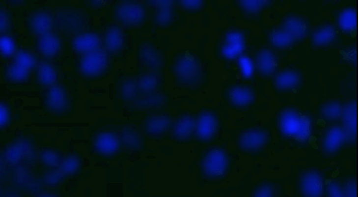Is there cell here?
I'll return each instance as SVG.
<instances>
[{
    "mask_svg": "<svg viewBox=\"0 0 358 197\" xmlns=\"http://www.w3.org/2000/svg\"><path fill=\"white\" fill-rule=\"evenodd\" d=\"M175 72L181 82L191 85L200 80L202 67L195 57L185 56L176 62Z\"/></svg>",
    "mask_w": 358,
    "mask_h": 197,
    "instance_id": "1",
    "label": "cell"
},
{
    "mask_svg": "<svg viewBox=\"0 0 358 197\" xmlns=\"http://www.w3.org/2000/svg\"><path fill=\"white\" fill-rule=\"evenodd\" d=\"M227 166V160L225 152L219 149L209 152L204 162V170L210 176H220L224 174Z\"/></svg>",
    "mask_w": 358,
    "mask_h": 197,
    "instance_id": "2",
    "label": "cell"
},
{
    "mask_svg": "<svg viewBox=\"0 0 358 197\" xmlns=\"http://www.w3.org/2000/svg\"><path fill=\"white\" fill-rule=\"evenodd\" d=\"M107 63V57L105 53L102 51H92L82 59L81 69L87 75H97L105 69Z\"/></svg>",
    "mask_w": 358,
    "mask_h": 197,
    "instance_id": "3",
    "label": "cell"
},
{
    "mask_svg": "<svg viewBox=\"0 0 358 197\" xmlns=\"http://www.w3.org/2000/svg\"><path fill=\"white\" fill-rule=\"evenodd\" d=\"M117 15L122 22L135 25L143 21L145 12L140 5L134 3H124L118 7Z\"/></svg>",
    "mask_w": 358,
    "mask_h": 197,
    "instance_id": "4",
    "label": "cell"
},
{
    "mask_svg": "<svg viewBox=\"0 0 358 197\" xmlns=\"http://www.w3.org/2000/svg\"><path fill=\"white\" fill-rule=\"evenodd\" d=\"M302 189L303 195L306 197H321L324 189L321 175L317 172H308L303 175Z\"/></svg>",
    "mask_w": 358,
    "mask_h": 197,
    "instance_id": "5",
    "label": "cell"
},
{
    "mask_svg": "<svg viewBox=\"0 0 358 197\" xmlns=\"http://www.w3.org/2000/svg\"><path fill=\"white\" fill-rule=\"evenodd\" d=\"M268 136L261 130H250L245 132L240 138V145L246 150H256L267 143Z\"/></svg>",
    "mask_w": 358,
    "mask_h": 197,
    "instance_id": "6",
    "label": "cell"
},
{
    "mask_svg": "<svg viewBox=\"0 0 358 197\" xmlns=\"http://www.w3.org/2000/svg\"><path fill=\"white\" fill-rule=\"evenodd\" d=\"M244 49V36L238 31H231L227 36V44L222 49V54L227 58H234Z\"/></svg>",
    "mask_w": 358,
    "mask_h": 197,
    "instance_id": "7",
    "label": "cell"
},
{
    "mask_svg": "<svg viewBox=\"0 0 358 197\" xmlns=\"http://www.w3.org/2000/svg\"><path fill=\"white\" fill-rule=\"evenodd\" d=\"M217 128L216 117L211 113H204L200 117L197 124V135L201 139L207 140L215 134Z\"/></svg>",
    "mask_w": 358,
    "mask_h": 197,
    "instance_id": "8",
    "label": "cell"
},
{
    "mask_svg": "<svg viewBox=\"0 0 358 197\" xmlns=\"http://www.w3.org/2000/svg\"><path fill=\"white\" fill-rule=\"evenodd\" d=\"M257 65L260 72L265 75L273 74L276 67L275 55L269 50H263L257 57Z\"/></svg>",
    "mask_w": 358,
    "mask_h": 197,
    "instance_id": "9",
    "label": "cell"
},
{
    "mask_svg": "<svg viewBox=\"0 0 358 197\" xmlns=\"http://www.w3.org/2000/svg\"><path fill=\"white\" fill-rule=\"evenodd\" d=\"M356 104L351 103L346 107L344 112V121L346 137L351 140H354L357 130L356 120Z\"/></svg>",
    "mask_w": 358,
    "mask_h": 197,
    "instance_id": "10",
    "label": "cell"
},
{
    "mask_svg": "<svg viewBox=\"0 0 358 197\" xmlns=\"http://www.w3.org/2000/svg\"><path fill=\"white\" fill-rule=\"evenodd\" d=\"M300 117L293 111H286L282 114L280 126L282 130L287 135H296L300 125Z\"/></svg>",
    "mask_w": 358,
    "mask_h": 197,
    "instance_id": "11",
    "label": "cell"
},
{
    "mask_svg": "<svg viewBox=\"0 0 358 197\" xmlns=\"http://www.w3.org/2000/svg\"><path fill=\"white\" fill-rule=\"evenodd\" d=\"M99 44L98 36L92 33L78 36L74 42V48L79 52H92L98 47Z\"/></svg>",
    "mask_w": 358,
    "mask_h": 197,
    "instance_id": "12",
    "label": "cell"
},
{
    "mask_svg": "<svg viewBox=\"0 0 358 197\" xmlns=\"http://www.w3.org/2000/svg\"><path fill=\"white\" fill-rule=\"evenodd\" d=\"M230 97L233 104L239 107H244L251 104L255 96L253 91L246 87H235L230 92Z\"/></svg>",
    "mask_w": 358,
    "mask_h": 197,
    "instance_id": "13",
    "label": "cell"
},
{
    "mask_svg": "<svg viewBox=\"0 0 358 197\" xmlns=\"http://www.w3.org/2000/svg\"><path fill=\"white\" fill-rule=\"evenodd\" d=\"M346 133L339 127H334L327 134L325 139V148L327 151L334 152L339 148L344 142Z\"/></svg>",
    "mask_w": 358,
    "mask_h": 197,
    "instance_id": "14",
    "label": "cell"
},
{
    "mask_svg": "<svg viewBox=\"0 0 358 197\" xmlns=\"http://www.w3.org/2000/svg\"><path fill=\"white\" fill-rule=\"evenodd\" d=\"M285 30L295 39H302L307 33L306 24L298 18L290 17L287 18L284 24Z\"/></svg>",
    "mask_w": 358,
    "mask_h": 197,
    "instance_id": "15",
    "label": "cell"
},
{
    "mask_svg": "<svg viewBox=\"0 0 358 197\" xmlns=\"http://www.w3.org/2000/svg\"><path fill=\"white\" fill-rule=\"evenodd\" d=\"M196 126L197 125L192 117L188 115L182 117L175 125L174 135L180 139L189 138L192 135Z\"/></svg>",
    "mask_w": 358,
    "mask_h": 197,
    "instance_id": "16",
    "label": "cell"
},
{
    "mask_svg": "<svg viewBox=\"0 0 358 197\" xmlns=\"http://www.w3.org/2000/svg\"><path fill=\"white\" fill-rule=\"evenodd\" d=\"M60 41L52 34H46L42 36L39 41V48L43 54L48 57L55 56L60 49Z\"/></svg>",
    "mask_w": 358,
    "mask_h": 197,
    "instance_id": "17",
    "label": "cell"
},
{
    "mask_svg": "<svg viewBox=\"0 0 358 197\" xmlns=\"http://www.w3.org/2000/svg\"><path fill=\"white\" fill-rule=\"evenodd\" d=\"M47 104L53 110L57 112L63 110L67 105V101L63 90L58 87H54L51 88L48 94Z\"/></svg>",
    "mask_w": 358,
    "mask_h": 197,
    "instance_id": "18",
    "label": "cell"
},
{
    "mask_svg": "<svg viewBox=\"0 0 358 197\" xmlns=\"http://www.w3.org/2000/svg\"><path fill=\"white\" fill-rule=\"evenodd\" d=\"M96 146L99 151L105 154H111L116 151L118 142L114 136L110 134H102L97 139Z\"/></svg>",
    "mask_w": 358,
    "mask_h": 197,
    "instance_id": "19",
    "label": "cell"
},
{
    "mask_svg": "<svg viewBox=\"0 0 358 197\" xmlns=\"http://www.w3.org/2000/svg\"><path fill=\"white\" fill-rule=\"evenodd\" d=\"M52 25V20L49 15L45 13L36 14L32 19L33 29L37 34L45 35L49 34Z\"/></svg>",
    "mask_w": 358,
    "mask_h": 197,
    "instance_id": "20",
    "label": "cell"
},
{
    "mask_svg": "<svg viewBox=\"0 0 358 197\" xmlns=\"http://www.w3.org/2000/svg\"><path fill=\"white\" fill-rule=\"evenodd\" d=\"M171 120L166 116L152 117L146 123V130L152 135H160L167 130Z\"/></svg>",
    "mask_w": 358,
    "mask_h": 197,
    "instance_id": "21",
    "label": "cell"
},
{
    "mask_svg": "<svg viewBox=\"0 0 358 197\" xmlns=\"http://www.w3.org/2000/svg\"><path fill=\"white\" fill-rule=\"evenodd\" d=\"M300 82V76L296 72L287 71L280 74L275 79L277 87L280 89H290L295 87Z\"/></svg>",
    "mask_w": 358,
    "mask_h": 197,
    "instance_id": "22",
    "label": "cell"
},
{
    "mask_svg": "<svg viewBox=\"0 0 358 197\" xmlns=\"http://www.w3.org/2000/svg\"><path fill=\"white\" fill-rule=\"evenodd\" d=\"M141 57L149 67L157 68L162 64L161 56L152 46H143L141 51Z\"/></svg>",
    "mask_w": 358,
    "mask_h": 197,
    "instance_id": "23",
    "label": "cell"
},
{
    "mask_svg": "<svg viewBox=\"0 0 358 197\" xmlns=\"http://www.w3.org/2000/svg\"><path fill=\"white\" fill-rule=\"evenodd\" d=\"M123 39L119 28H112L107 36V44L111 51H118L123 46Z\"/></svg>",
    "mask_w": 358,
    "mask_h": 197,
    "instance_id": "24",
    "label": "cell"
},
{
    "mask_svg": "<svg viewBox=\"0 0 358 197\" xmlns=\"http://www.w3.org/2000/svg\"><path fill=\"white\" fill-rule=\"evenodd\" d=\"M357 24V16L354 10H346L339 18L340 27L346 31L354 29Z\"/></svg>",
    "mask_w": 358,
    "mask_h": 197,
    "instance_id": "25",
    "label": "cell"
},
{
    "mask_svg": "<svg viewBox=\"0 0 358 197\" xmlns=\"http://www.w3.org/2000/svg\"><path fill=\"white\" fill-rule=\"evenodd\" d=\"M293 41H294V38L285 29L275 31V32L272 33V42L276 47H287L292 44Z\"/></svg>",
    "mask_w": 358,
    "mask_h": 197,
    "instance_id": "26",
    "label": "cell"
},
{
    "mask_svg": "<svg viewBox=\"0 0 358 197\" xmlns=\"http://www.w3.org/2000/svg\"><path fill=\"white\" fill-rule=\"evenodd\" d=\"M334 36H335V31L334 28L330 26H327L317 31L313 39L315 43L318 45H324L332 41Z\"/></svg>",
    "mask_w": 358,
    "mask_h": 197,
    "instance_id": "27",
    "label": "cell"
},
{
    "mask_svg": "<svg viewBox=\"0 0 358 197\" xmlns=\"http://www.w3.org/2000/svg\"><path fill=\"white\" fill-rule=\"evenodd\" d=\"M29 146L26 142L21 141L11 147L7 151L8 159L11 162H16L24 154L29 153Z\"/></svg>",
    "mask_w": 358,
    "mask_h": 197,
    "instance_id": "28",
    "label": "cell"
},
{
    "mask_svg": "<svg viewBox=\"0 0 358 197\" xmlns=\"http://www.w3.org/2000/svg\"><path fill=\"white\" fill-rule=\"evenodd\" d=\"M39 79L44 85H52L56 80L55 72L51 65L44 63L39 69Z\"/></svg>",
    "mask_w": 358,
    "mask_h": 197,
    "instance_id": "29",
    "label": "cell"
},
{
    "mask_svg": "<svg viewBox=\"0 0 358 197\" xmlns=\"http://www.w3.org/2000/svg\"><path fill=\"white\" fill-rule=\"evenodd\" d=\"M311 135V122L307 117H300V125L296 137L301 141L307 140Z\"/></svg>",
    "mask_w": 358,
    "mask_h": 197,
    "instance_id": "30",
    "label": "cell"
},
{
    "mask_svg": "<svg viewBox=\"0 0 358 197\" xmlns=\"http://www.w3.org/2000/svg\"><path fill=\"white\" fill-rule=\"evenodd\" d=\"M8 76L13 81H21L25 80L28 76V69L16 64L11 66L8 71Z\"/></svg>",
    "mask_w": 358,
    "mask_h": 197,
    "instance_id": "31",
    "label": "cell"
},
{
    "mask_svg": "<svg viewBox=\"0 0 358 197\" xmlns=\"http://www.w3.org/2000/svg\"><path fill=\"white\" fill-rule=\"evenodd\" d=\"M158 82V78L150 74L141 78L139 81V87L144 92H150L156 88Z\"/></svg>",
    "mask_w": 358,
    "mask_h": 197,
    "instance_id": "32",
    "label": "cell"
},
{
    "mask_svg": "<svg viewBox=\"0 0 358 197\" xmlns=\"http://www.w3.org/2000/svg\"><path fill=\"white\" fill-rule=\"evenodd\" d=\"M269 1H241V6L250 13H256L268 4Z\"/></svg>",
    "mask_w": 358,
    "mask_h": 197,
    "instance_id": "33",
    "label": "cell"
},
{
    "mask_svg": "<svg viewBox=\"0 0 358 197\" xmlns=\"http://www.w3.org/2000/svg\"><path fill=\"white\" fill-rule=\"evenodd\" d=\"M16 61V64L28 69L32 67L35 64V60L33 58L32 56L24 51H19L18 53Z\"/></svg>",
    "mask_w": 358,
    "mask_h": 197,
    "instance_id": "34",
    "label": "cell"
},
{
    "mask_svg": "<svg viewBox=\"0 0 358 197\" xmlns=\"http://www.w3.org/2000/svg\"><path fill=\"white\" fill-rule=\"evenodd\" d=\"M323 112L327 118L335 119L341 115V109L337 103H331L323 108Z\"/></svg>",
    "mask_w": 358,
    "mask_h": 197,
    "instance_id": "35",
    "label": "cell"
},
{
    "mask_svg": "<svg viewBox=\"0 0 358 197\" xmlns=\"http://www.w3.org/2000/svg\"><path fill=\"white\" fill-rule=\"evenodd\" d=\"M137 93V86L133 81H126L122 87V95L125 99H132Z\"/></svg>",
    "mask_w": 358,
    "mask_h": 197,
    "instance_id": "36",
    "label": "cell"
},
{
    "mask_svg": "<svg viewBox=\"0 0 358 197\" xmlns=\"http://www.w3.org/2000/svg\"><path fill=\"white\" fill-rule=\"evenodd\" d=\"M173 17V13L171 7L161 8L157 15V21L162 26H165L171 22Z\"/></svg>",
    "mask_w": 358,
    "mask_h": 197,
    "instance_id": "37",
    "label": "cell"
},
{
    "mask_svg": "<svg viewBox=\"0 0 358 197\" xmlns=\"http://www.w3.org/2000/svg\"><path fill=\"white\" fill-rule=\"evenodd\" d=\"M163 101H164V98L163 96L155 94V95L149 96V97L141 99L138 103L141 107H151L161 105V104H163Z\"/></svg>",
    "mask_w": 358,
    "mask_h": 197,
    "instance_id": "38",
    "label": "cell"
},
{
    "mask_svg": "<svg viewBox=\"0 0 358 197\" xmlns=\"http://www.w3.org/2000/svg\"><path fill=\"white\" fill-rule=\"evenodd\" d=\"M125 143L132 148H137L139 145L140 139L138 135L132 130H126L123 135Z\"/></svg>",
    "mask_w": 358,
    "mask_h": 197,
    "instance_id": "39",
    "label": "cell"
},
{
    "mask_svg": "<svg viewBox=\"0 0 358 197\" xmlns=\"http://www.w3.org/2000/svg\"><path fill=\"white\" fill-rule=\"evenodd\" d=\"M239 65L242 69L243 75L249 78L253 73V65L250 59L247 57H242L239 59Z\"/></svg>",
    "mask_w": 358,
    "mask_h": 197,
    "instance_id": "40",
    "label": "cell"
},
{
    "mask_svg": "<svg viewBox=\"0 0 358 197\" xmlns=\"http://www.w3.org/2000/svg\"><path fill=\"white\" fill-rule=\"evenodd\" d=\"M0 46H1V52L5 56H9L14 52V43L7 36H3L1 38Z\"/></svg>",
    "mask_w": 358,
    "mask_h": 197,
    "instance_id": "41",
    "label": "cell"
},
{
    "mask_svg": "<svg viewBox=\"0 0 358 197\" xmlns=\"http://www.w3.org/2000/svg\"><path fill=\"white\" fill-rule=\"evenodd\" d=\"M328 193L330 197H346L344 192L341 187L334 182L328 185Z\"/></svg>",
    "mask_w": 358,
    "mask_h": 197,
    "instance_id": "42",
    "label": "cell"
},
{
    "mask_svg": "<svg viewBox=\"0 0 358 197\" xmlns=\"http://www.w3.org/2000/svg\"><path fill=\"white\" fill-rule=\"evenodd\" d=\"M42 158L46 163L51 165V166H55V165H58V157L54 152L51 151L44 152L42 155Z\"/></svg>",
    "mask_w": 358,
    "mask_h": 197,
    "instance_id": "43",
    "label": "cell"
},
{
    "mask_svg": "<svg viewBox=\"0 0 358 197\" xmlns=\"http://www.w3.org/2000/svg\"><path fill=\"white\" fill-rule=\"evenodd\" d=\"M79 166L78 161L77 159L69 158L64 162L63 165V170L67 173H72L77 169V167Z\"/></svg>",
    "mask_w": 358,
    "mask_h": 197,
    "instance_id": "44",
    "label": "cell"
},
{
    "mask_svg": "<svg viewBox=\"0 0 358 197\" xmlns=\"http://www.w3.org/2000/svg\"><path fill=\"white\" fill-rule=\"evenodd\" d=\"M344 193L346 197H357L356 184L354 181L349 182L347 184Z\"/></svg>",
    "mask_w": 358,
    "mask_h": 197,
    "instance_id": "45",
    "label": "cell"
},
{
    "mask_svg": "<svg viewBox=\"0 0 358 197\" xmlns=\"http://www.w3.org/2000/svg\"><path fill=\"white\" fill-rule=\"evenodd\" d=\"M273 194V190L271 187L263 186L257 190L255 194V197H272Z\"/></svg>",
    "mask_w": 358,
    "mask_h": 197,
    "instance_id": "46",
    "label": "cell"
},
{
    "mask_svg": "<svg viewBox=\"0 0 358 197\" xmlns=\"http://www.w3.org/2000/svg\"><path fill=\"white\" fill-rule=\"evenodd\" d=\"M183 6L187 9H197L202 6V1H182Z\"/></svg>",
    "mask_w": 358,
    "mask_h": 197,
    "instance_id": "47",
    "label": "cell"
},
{
    "mask_svg": "<svg viewBox=\"0 0 358 197\" xmlns=\"http://www.w3.org/2000/svg\"><path fill=\"white\" fill-rule=\"evenodd\" d=\"M8 120V113L6 108L3 105L0 106V123L1 125H4L6 123Z\"/></svg>",
    "mask_w": 358,
    "mask_h": 197,
    "instance_id": "48",
    "label": "cell"
},
{
    "mask_svg": "<svg viewBox=\"0 0 358 197\" xmlns=\"http://www.w3.org/2000/svg\"><path fill=\"white\" fill-rule=\"evenodd\" d=\"M8 25H9V23H8L7 16L4 12L1 11V14H0V29H1V31H4L7 28Z\"/></svg>",
    "mask_w": 358,
    "mask_h": 197,
    "instance_id": "49",
    "label": "cell"
},
{
    "mask_svg": "<svg viewBox=\"0 0 358 197\" xmlns=\"http://www.w3.org/2000/svg\"><path fill=\"white\" fill-rule=\"evenodd\" d=\"M153 4L159 6L160 9L161 8L171 7L172 1H151Z\"/></svg>",
    "mask_w": 358,
    "mask_h": 197,
    "instance_id": "50",
    "label": "cell"
},
{
    "mask_svg": "<svg viewBox=\"0 0 358 197\" xmlns=\"http://www.w3.org/2000/svg\"><path fill=\"white\" fill-rule=\"evenodd\" d=\"M60 175L58 173H54V174H51L50 178H49V182L50 183H55L57 180L60 179Z\"/></svg>",
    "mask_w": 358,
    "mask_h": 197,
    "instance_id": "51",
    "label": "cell"
},
{
    "mask_svg": "<svg viewBox=\"0 0 358 197\" xmlns=\"http://www.w3.org/2000/svg\"><path fill=\"white\" fill-rule=\"evenodd\" d=\"M51 197V196H44V197Z\"/></svg>",
    "mask_w": 358,
    "mask_h": 197,
    "instance_id": "52",
    "label": "cell"
}]
</instances>
